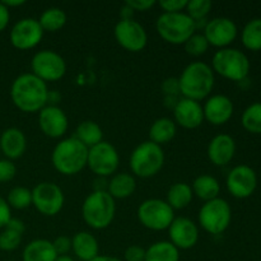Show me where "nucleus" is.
Wrapping results in <instances>:
<instances>
[{"mask_svg": "<svg viewBox=\"0 0 261 261\" xmlns=\"http://www.w3.org/2000/svg\"><path fill=\"white\" fill-rule=\"evenodd\" d=\"M91 261H122V260L119 259V257L109 256V255H98V256L94 257V259Z\"/></svg>", "mask_w": 261, "mask_h": 261, "instance_id": "nucleus-49", "label": "nucleus"}, {"mask_svg": "<svg viewBox=\"0 0 261 261\" xmlns=\"http://www.w3.org/2000/svg\"><path fill=\"white\" fill-rule=\"evenodd\" d=\"M203 112L204 120L212 125L221 126L228 122L233 115V102L224 94H213L206 98Z\"/></svg>", "mask_w": 261, "mask_h": 261, "instance_id": "nucleus-20", "label": "nucleus"}, {"mask_svg": "<svg viewBox=\"0 0 261 261\" xmlns=\"http://www.w3.org/2000/svg\"><path fill=\"white\" fill-rule=\"evenodd\" d=\"M173 121L184 129H196L204 121L203 106L200 102L180 97L176 106L173 107Z\"/></svg>", "mask_w": 261, "mask_h": 261, "instance_id": "nucleus-19", "label": "nucleus"}, {"mask_svg": "<svg viewBox=\"0 0 261 261\" xmlns=\"http://www.w3.org/2000/svg\"><path fill=\"white\" fill-rule=\"evenodd\" d=\"M53 246L55 249L58 256H64L71 251V239L68 236H59L53 241Z\"/></svg>", "mask_w": 261, "mask_h": 261, "instance_id": "nucleus-41", "label": "nucleus"}, {"mask_svg": "<svg viewBox=\"0 0 261 261\" xmlns=\"http://www.w3.org/2000/svg\"><path fill=\"white\" fill-rule=\"evenodd\" d=\"M74 137L83 143L87 148H92L97 145L98 143L103 142V132H102L101 126L97 122L92 121V120H86L82 121L81 124L76 126L75 135Z\"/></svg>", "mask_w": 261, "mask_h": 261, "instance_id": "nucleus-30", "label": "nucleus"}, {"mask_svg": "<svg viewBox=\"0 0 261 261\" xmlns=\"http://www.w3.org/2000/svg\"><path fill=\"white\" fill-rule=\"evenodd\" d=\"M185 51L191 56H201L208 51L209 42L206 41L205 36L203 33H194L185 43Z\"/></svg>", "mask_w": 261, "mask_h": 261, "instance_id": "nucleus-36", "label": "nucleus"}, {"mask_svg": "<svg viewBox=\"0 0 261 261\" xmlns=\"http://www.w3.org/2000/svg\"><path fill=\"white\" fill-rule=\"evenodd\" d=\"M3 4H4L8 9H10V8L24 5L25 2L24 0H4V2H3Z\"/></svg>", "mask_w": 261, "mask_h": 261, "instance_id": "nucleus-48", "label": "nucleus"}, {"mask_svg": "<svg viewBox=\"0 0 261 261\" xmlns=\"http://www.w3.org/2000/svg\"><path fill=\"white\" fill-rule=\"evenodd\" d=\"M5 200L13 209H17V211L27 209L28 206L32 205V190L24 186H15L8 193Z\"/></svg>", "mask_w": 261, "mask_h": 261, "instance_id": "nucleus-33", "label": "nucleus"}, {"mask_svg": "<svg viewBox=\"0 0 261 261\" xmlns=\"http://www.w3.org/2000/svg\"><path fill=\"white\" fill-rule=\"evenodd\" d=\"M212 4L211 0H188L185 13L194 20V22H200L205 20L208 14L211 13Z\"/></svg>", "mask_w": 261, "mask_h": 261, "instance_id": "nucleus-35", "label": "nucleus"}, {"mask_svg": "<svg viewBox=\"0 0 261 261\" xmlns=\"http://www.w3.org/2000/svg\"><path fill=\"white\" fill-rule=\"evenodd\" d=\"M191 189H193L194 195L205 203V201L219 198L218 195L221 193V184L214 176L200 175L193 181Z\"/></svg>", "mask_w": 261, "mask_h": 261, "instance_id": "nucleus-26", "label": "nucleus"}, {"mask_svg": "<svg viewBox=\"0 0 261 261\" xmlns=\"http://www.w3.org/2000/svg\"><path fill=\"white\" fill-rule=\"evenodd\" d=\"M64 203L63 190L55 182L43 181L32 189V205L42 216L55 217L61 212Z\"/></svg>", "mask_w": 261, "mask_h": 261, "instance_id": "nucleus-11", "label": "nucleus"}, {"mask_svg": "<svg viewBox=\"0 0 261 261\" xmlns=\"http://www.w3.org/2000/svg\"><path fill=\"white\" fill-rule=\"evenodd\" d=\"M134 13H135L134 10H133L132 8L125 3V4L121 7V9H120V19H133Z\"/></svg>", "mask_w": 261, "mask_h": 261, "instance_id": "nucleus-47", "label": "nucleus"}, {"mask_svg": "<svg viewBox=\"0 0 261 261\" xmlns=\"http://www.w3.org/2000/svg\"><path fill=\"white\" fill-rule=\"evenodd\" d=\"M226 184L232 196L237 199H246L256 190L257 176L250 166L240 165L229 171Z\"/></svg>", "mask_w": 261, "mask_h": 261, "instance_id": "nucleus-15", "label": "nucleus"}, {"mask_svg": "<svg viewBox=\"0 0 261 261\" xmlns=\"http://www.w3.org/2000/svg\"><path fill=\"white\" fill-rule=\"evenodd\" d=\"M241 124L247 132L261 134V102H256L247 107L241 116Z\"/></svg>", "mask_w": 261, "mask_h": 261, "instance_id": "nucleus-34", "label": "nucleus"}, {"mask_svg": "<svg viewBox=\"0 0 261 261\" xmlns=\"http://www.w3.org/2000/svg\"><path fill=\"white\" fill-rule=\"evenodd\" d=\"M38 126L46 137L59 139L68 132L69 120L63 109L56 105H47L38 112Z\"/></svg>", "mask_w": 261, "mask_h": 261, "instance_id": "nucleus-17", "label": "nucleus"}, {"mask_svg": "<svg viewBox=\"0 0 261 261\" xmlns=\"http://www.w3.org/2000/svg\"><path fill=\"white\" fill-rule=\"evenodd\" d=\"M23 234L18 233V232L13 231V229L4 228L0 233V250L3 251H13V250L18 249L22 242Z\"/></svg>", "mask_w": 261, "mask_h": 261, "instance_id": "nucleus-37", "label": "nucleus"}, {"mask_svg": "<svg viewBox=\"0 0 261 261\" xmlns=\"http://www.w3.org/2000/svg\"><path fill=\"white\" fill-rule=\"evenodd\" d=\"M137 189V180L132 173L120 172L111 176L107 184V193L116 200V199H126L134 194Z\"/></svg>", "mask_w": 261, "mask_h": 261, "instance_id": "nucleus-24", "label": "nucleus"}, {"mask_svg": "<svg viewBox=\"0 0 261 261\" xmlns=\"http://www.w3.org/2000/svg\"><path fill=\"white\" fill-rule=\"evenodd\" d=\"M4 228L13 229V231L18 232V233H20V234L24 233V231H25L24 223H23V222L20 221V219L13 218V217H12V219H10V221L8 222V224L4 227Z\"/></svg>", "mask_w": 261, "mask_h": 261, "instance_id": "nucleus-46", "label": "nucleus"}, {"mask_svg": "<svg viewBox=\"0 0 261 261\" xmlns=\"http://www.w3.org/2000/svg\"><path fill=\"white\" fill-rule=\"evenodd\" d=\"M12 219V208L4 198L0 196V228H4Z\"/></svg>", "mask_w": 261, "mask_h": 261, "instance_id": "nucleus-44", "label": "nucleus"}, {"mask_svg": "<svg viewBox=\"0 0 261 261\" xmlns=\"http://www.w3.org/2000/svg\"><path fill=\"white\" fill-rule=\"evenodd\" d=\"M122 261H145V249L138 245L126 247Z\"/></svg>", "mask_w": 261, "mask_h": 261, "instance_id": "nucleus-42", "label": "nucleus"}, {"mask_svg": "<svg viewBox=\"0 0 261 261\" xmlns=\"http://www.w3.org/2000/svg\"><path fill=\"white\" fill-rule=\"evenodd\" d=\"M193 198L194 194L191 185L186 182H176L168 189L166 201L173 211H180L190 205Z\"/></svg>", "mask_w": 261, "mask_h": 261, "instance_id": "nucleus-28", "label": "nucleus"}, {"mask_svg": "<svg viewBox=\"0 0 261 261\" xmlns=\"http://www.w3.org/2000/svg\"><path fill=\"white\" fill-rule=\"evenodd\" d=\"M203 35L211 46L226 48L236 40L237 25L231 18L216 17L206 22Z\"/></svg>", "mask_w": 261, "mask_h": 261, "instance_id": "nucleus-16", "label": "nucleus"}, {"mask_svg": "<svg viewBox=\"0 0 261 261\" xmlns=\"http://www.w3.org/2000/svg\"><path fill=\"white\" fill-rule=\"evenodd\" d=\"M241 41L247 50H261V18H255L246 23L242 30Z\"/></svg>", "mask_w": 261, "mask_h": 261, "instance_id": "nucleus-32", "label": "nucleus"}, {"mask_svg": "<svg viewBox=\"0 0 261 261\" xmlns=\"http://www.w3.org/2000/svg\"><path fill=\"white\" fill-rule=\"evenodd\" d=\"M8 261H14V260H8Z\"/></svg>", "mask_w": 261, "mask_h": 261, "instance_id": "nucleus-51", "label": "nucleus"}, {"mask_svg": "<svg viewBox=\"0 0 261 261\" xmlns=\"http://www.w3.org/2000/svg\"><path fill=\"white\" fill-rule=\"evenodd\" d=\"M214 71L204 61H193L185 66L178 76L180 93L185 98L200 102L209 97L214 88Z\"/></svg>", "mask_w": 261, "mask_h": 261, "instance_id": "nucleus-2", "label": "nucleus"}, {"mask_svg": "<svg viewBox=\"0 0 261 261\" xmlns=\"http://www.w3.org/2000/svg\"><path fill=\"white\" fill-rule=\"evenodd\" d=\"M129 165L133 176L140 178L153 177L165 165V152L161 145L147 140L135 147L130 154Z\"/></svg>", "mask_w": 261, "mask_h": 261, "instance_id": "nucleus-5", "label": "nucleus"}, {"mask_svg": "<svg viewBox=\"0 0 261 261\" xmlns=\"http://www.w3.org/2000/svg\"><path fill=\"white\" fill-rule=\"evenodd\" d=\"M17 173V167L10 160H0V182H8L13 180Z\"/></svg>", "mask_w": 261, "mask_h": 261, "instance_id": "nucleus-39", "label": "nucleus"}, {"mask_svg": "<svg viewBox=\"0 0 261 261\" xmlns=\"http://www.w3.org/2000/svg\"><path fill=\"white\" fill-rule=\"evenodd\" d=\"M115 40L122 48L130 53H140L148 43L145 28L133 19H120L114 28Z\"/></svg>", "mask_w": 261, "mask_h": 261, "instance_id": "nucleus-13", "label": "nucleus"}, {"mask_svg": "<svg viewBox=\"0 0 261 261\" xmlns=\"http://www.w3.org/2000/svg\"><path fill=\"white\" fill-rule=\"evenodd\" d=\"M165 97H172V98H180V84H178V78L171 76L163 81L162 86H161Z\"/></svg>", "mask_w": 261, "mask_h": 261, "instance_id": "nucleus-38", "label": "nucleus"}, {"mask_svg": "<svg viewBox=\"0 0 261 261\" xmlns=\"http://www.w3.org/2000/svg\"><path fill=\"white\" fill-rule=\"evenodd\" d=\"M170 242L178 250L193 249L199 241V228L196 223L186 217H177L168 227Z\"/></svg>", "mask_w": 261, "mask_h": 261, "instance_id": "nucleus-18", "label": "nucleus"}, {"mask_svg": "<svg viewBox=\"0 0 261 261\" xmlns=\"http://www.w3.org/2000/svg\"><path fill=\"white\" fill-rule=\"evenodd\" d=\"M198 221L201 228L209 234H222L231 224V205L222 198L205 201L199 211Z\"/></svg>", "mask_w": 261, "mask_h": 261, "instance_id": "nucleus-8", "label": "nucleus"}, {"mask_svg": "<svg viewBox=\"0 0 261 261\" xmlns=\"http://www.w3.org/2000/svg\"><path fill=\"white\" fill-rule=\"evenodd\" d=\"M120 165V155L116 148L109 142H101L88 149L87 167L97 177L107 178L116 173Z\"/></svg>", "mask_w": 261, "mask_h": 261, "instance_id": "nucleus-10", "label": "nucleus"}, {"mask_svg": "<svg viewBox=\"0 0 261 261\" xmlns=\"http://www.w3.org/2000/svg\"><path fill=\"white\" fill-rule=\"evenodd\" d=\"M88 148L75 137L61 139L51 153L54 168L64 176H74L87 167Z\"/></svg>", "mask_w": 261, "mask_h": 261, "instance_id": "nucleus-3", "label": "nucleus"}, {"mask_svg": "<svg viewBox=\"0 0 261 261\" xmlns=\"http://www.w3.org/2000/svg\"><path fill=\"white\" fill-rule=\"evenodd\" d=\"M155 30L166 42L184 45L196 32V25L185 12L162 13L157 18Z\"/></svg>", "mask_w": 261, "mask_h": 261, "instance_id": "nucleus-6", "label": "nucleus"}, {"mask_svg": "<svg viewBox=\"0 0 261 261\" xmlns=\"http://www.w3.org/2000/svg\"><path fill=\"white\" fill-rule=\"evenodd\" d=\"M145 261H180V250L170 241H157L145 249Z\"/></svg>", "mask_w": 261, "mask_h": 261, "instance_id": "nucleus-29", "label": "nucleus"}, {"mask_svg": "<svg viewBox=\"0 0 261 261\" xmlns=\"http://www.w3.org/2000/svg\"><path fill=\"white\" fill-rule=\"evenodd\" d=\"M208 158L213 165L226 166L233 160L236 153V142L233 138L228 134H218L209 142Z\"/></svg>", "mask_w": 261, "mask_h": 261, "instance_id": "nucleus-21", "label": "nucleus"}, {"mask_svg": "<svg viewBox=\"0 0 261 261\" xmlns=\"http://www.w3.org/2000/svg\"><path fill=\"white\" fill-rule=\"evenodd\" d=\"M47 83L32 73H23L13 81L10 98L13 105L27 114H35L48 105Z\"/></svg>", "mask_w": 261, "mask_h": 261, "instance_id": "nucleus-1", "label": "nucleus"}, {"mask_svg": "<svg viewBox=\"0 0 261 261\" xmlns=\"http://www.w3.org/2000/svg\"><path fill=\"white\" fill-rule=\"evenodd\" d=\"M177 125L170 117H160L149 127V140L161 145L167 144L175 138Z\"/></svg>", "mask_w": 261, "mask_h": 261, "instance_id": "nucleus-27", "label": "nucleus"}, {"mask_svg": "<svg viewBox=\"0 0 261 261\" xmlns=\"http://www.w3.org/2000/svg\"><path fill=\"white\" fill-rule=\"evenodd\" d=\"M27 149V138L18 127H8L0 137V150L7 160H18Z\"/></svg>", "mask_w": 261, "mask_h": 261, "instance_id": "nucleus-22", "label": "nucleus"}, {"mask_svg": "<svg viewBox=\"0 0 261 261\" xmlns=\"http://www.w3.org/2000/svg\"><path fill=\"white\" fill-rule=\"evenodd\" d=\"M58 257L53 242L48 240L37 239L25 245L22 254L23 261H55Z\"/></svg>", "mask_w": 261, "mask_h": 261, "instance_id": "nucleus-25", "label": "nucleus"}, {"mask_svg": "<svg viewBox=\"0 0 261 261\" xmlns=\"http://www.w3.org/2000/svg\"><path fill=\"white\" fill-rule=\"evenodd\" d=\"M10 19V13L9 9L3 4V2H0V32L5 30L9 24Z\"/></svg>", "mask_w": 261, "mask_h": 261, "instance_id": "nucleus-45", "label": "nucleus"}, {"mask_svg": "<svg viewBox=\"0 0 261 261\" xmlns=\"http://www.w3.org/2000/svg\"><path fill=\"white\" fill-rule=\"evenodd\" d=\"M158 5L163 13H180L186 9L188 0H161Z\"/></svg>", "mask_w": 261, "mask_h": 261, "instance_id": "nucleus-40", "label": "nucleus"}, {"mask_svg": "<svg viewBox=\"0 0 261 261\" xmlns=\"http://www.w3.org/2000/svg\"><path fill=\"white\" fill-rule=\"evenodd\" d=\"M116 213L115 199L107 191L94 190L82 204V217L88 227L105 229L112 223Z\"/></svg>", "mask_w": 261, "mask_h": 261, "instance_id": "nucleus-4", "label": "nucleus"}, {"mask_svg": "<svg viewBox=\"0 0 261 261\" xmlns=\"http://www.w3.org/2000/svg\"><path fill=\"white\" fill-rule=\"evenodd\" d=\"M43 30L35 18H22L12 27L9 33L10 43L18 50H31L41 42Z\"/></svg>", "mask_w": 261, "mask_h": 261, "instance_id": "nucleus-14", "label": "nucleus"}, {"mask_svg": "<svg viewBox=\"0 0 261 261\" xmlns=\"http://www.w3.org/2000/svg\"><path fill=\"white\" fill-rule=\"evenodd\" d=\"M66 20L68 15L61 8L51 7L43 10L38 23L42 27L43 32H58L66 24Z\"/></svg>", "mask_w": 261, "mask_h": 261, "instance_id": "nucleus-31", "label": "nucleus"}, {"mask_svg": "<svg viewBox=\"0 0 261 261\" xmlns=\"http://www.w3.org/2000/svg\"><path fill=\"white\" fill-rule=\"evenodd\" d=\"M214 73L233 82H244L250 71L249 58L237 48H219L212 59Z\"/></svg>", "mask_w": 261, "mask_h": 261, "instance_id": "nucleus-7", "label": "nucleus"}, {"mask_svg": "<svg viewBox=\"0 0 261 261\" xmlns=\"http://www.w3.org/2000/svg\"><path fill=\"white\" fill-rule=\"evenodd\" d=\"M31 73L47 82L60 81L66 73V63L63 56L54 50H41L31 60Z\"/></svg>", "mask_w": 261, "mask_h": 261, "instance_id": "nucleus-12", "label": "nucleus"}, {"mask_svg": "<svg viewBox=\"0 0 261 261\" xmlns=\"http://www.w3.org/2000/svg\"><path fill=\"white\" fill-rule=\"evenodd\" d=\"M127 5L132 8L134 12H147L150 8L157 4L155 0H126Z\"/></svg>", "mask_w": 261, "mask_h": 261, "instance_id": "nucleus-43", "label": "nucleus"}, {"mask_svg": "<svg viewBox=\"0 0 261 261\" xmlns=\"http://www.w3.org/2000/svg\"><path fill=\"white\" fill-rule=\"evenodd\" d=\"M138 219L140 224L150 231H165L173 222L175 211L162 199H147L138 206Z\"/></svg>", "mask_w": 261, "mask_h": 261, "instance_id": "nucleus-9", "label": "nucleus"}, {"mask_svg": "<svg viewBox=\"0 0 261 261\" xmlns=\"http://www.w3.org/2000/svg\"><path fill=\"white\" fill-rule=\"evenodd\" d=\"M71 251L79 260L91 261L99 255V244L93 234L81 231L71 237Z\"/></svg>", "mask_w": 261, "mask_h": 261, "instance_id": "nucleus-23", "label": "nucleus"}, {"mask_svg": "<svg viewBox=\"0 0 261 261\" xmlns=\"http://www.w3.org/2000/svg\"><path fill=\"white\" fill-rule=\"evenodd\" d=\"M55 261H75V260H74L71 256H69V255H64V256L56 257Z\"/></svg>", "mask_w": 261, "mask_h": 261, "instance_id": "nucleus-50", "label": "nucleus"}]
</instances>
